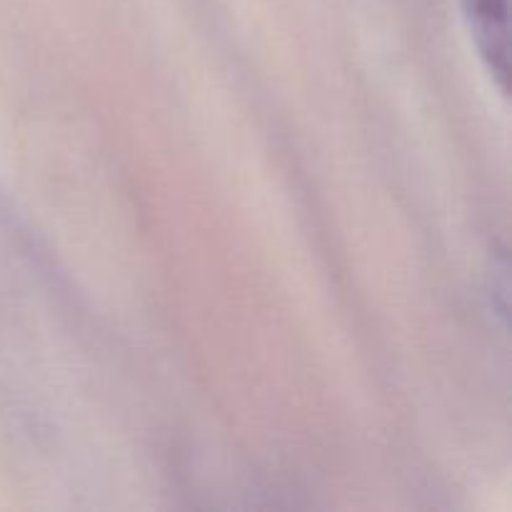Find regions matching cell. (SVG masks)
Instances as JSON below:
<instances>
[{"instance_id": "cell-1", "label": "cell", "mask_w": 512, "mask_h": 512, "mask_svg": "<svg viewBox=\"0 0 512 512\" xmlns=\"http://www.w3.org/2000/svg\"><path fill=\"white\" fill-rule=\"evenodd\" d=\"M510 0H460L480 60L503 95L510 90Z\"/></svg>"}]
</instances>
